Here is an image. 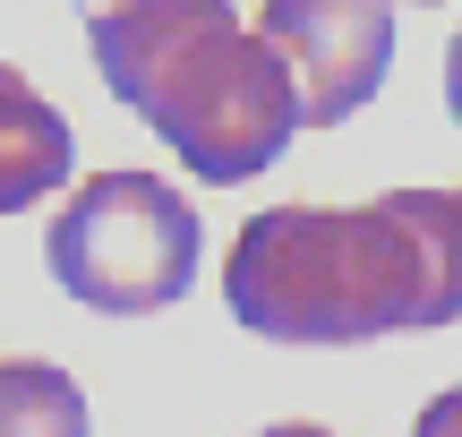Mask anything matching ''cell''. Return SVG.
I'll return each instance as SVG.
<instances>
[{"label":"cell","mask_w":462,"mask_h":437,"mask_svg":"<svg viewBox=\"0 0 462 437\" xmlns=\"http://www.w3.org/2000/svg\"><path fill=\"white\" fill-rule=\"evenodd\" d=\"M198 249L206 223L154 172H95L78 181V198L51 215L43 232V266L95 318H154L198 284Z\"/></svg>","instance_id":"3957f363"},{"label":"cell","mask_w":462,"mask_h":437,"mask_svg":"<svg viewBox=\"0 0 462 437\" xmlns=\"http://www.w3.org/2000/svg\"><path fill=\"white\" fill-rule=\"evenodd\" d=\"M0 437H95L86 395L60 360H0Z\"/></svg>","instance_id":"8992f818"},{"label":"cell","mask_w":462,"mask_h":437,"mask_svg":"<svg viewBox=\"0 0 462 437\" xmlns=\"http://www.w3.org/2000/svg\"><path fill=\"white\" fill-rule=\"evenodd\" d=\"M257 34L300 86V129H343L394 69V0H265Z\"/></svg>","instance_id":"277c9868"},{"label":"cell","mask_w":462,"mask_h":437,"mask_svg":"<svg viewBox=\"0 0 462 437\" xmlns=\"http://www.w3.org/2000/svg\"><path fill=\"white\" fill-rule=\"evenodd\" d=\"M95 69L198 181L240 189L300 137V86L231 0H112L86 17Z\"/></svg>","instance_id":"7a4b0ae2"},{"label":"cell","mask_w":462,"mask_h":437,"mask_svg":"<svg viewBox=\"0 0 462 437\" xmlns=\"http://www.w3.org/2000/svg\"><path fill=\"white\" fill-rule=\"evenodd\" d=\"M95 9H112V0H78V17H95Z\"/></svg>","instance_id":"30bf717a"},{"label":"cell","mask_w":462,"mask_h":437,"mask_svg":"<svg viewBox=\"0 0 462 437\" xmlns=\"http://www.w3.org/2000/svg\"><path fill=\"white\" fill-rule=\"evenodd\" d=\"M411 437H462V386L429 395V404H420V421H411Z\"/></svg>","instance_id":"52a82bcc"},{"label":"cell","mask_w":462,"mask_h":437,"mask_svg":"<svg viewBox=\"0 0 462 437\" xmlns=\"http://www.w3.org/2000/svg\"><path fill=\"white\" fill-rule=\"evenodd\" d=\"M223 309L265 343H377L462 318V189L265 206L223 257Z\"/></svg>","instance_id":"6da1fadb"},{"label":"cell","mask_w":462,"mask_h":437,"mask_svg":"<svg viewBox=\"0 0 462 437\" xmlns=\"http://www.w3.org/2000/svg\"><path fill=\"white\" fill-rule=\"evenodd\" d=\"M69 163H78L69 120L34 95L26 69L0 60V215H26L34 198H51L69 181Z\"/></svg>","instance_id":"5b68a950"},{"label":"cell","mask_w":462,"mask_h":437,"mask_svg":"<svg viewBox=\"0 0 462 437\" xmlns=\"http://www.w3.org/2000/svg\"><path fill=\"white\" fill-rule=\"evenodd\" d=\"M446 103H454V120H462V26H454V43H446Z\"/></svg>","instance_id":"ba28073f"},{"label":"cell","mask_w":462,"mask_h":437,"mask_svg":"<svg viewBox=\"0 0 462 437\" xmlns=\"http://www.w3.org/2000/svg\"><path fill=\"white\" fill-rule=\"evenodd\" d=\"M257 437H334V429H317V421H274V429H257Z\"/></svg>","instance_id":"9c48e42d"}]
</instances>
